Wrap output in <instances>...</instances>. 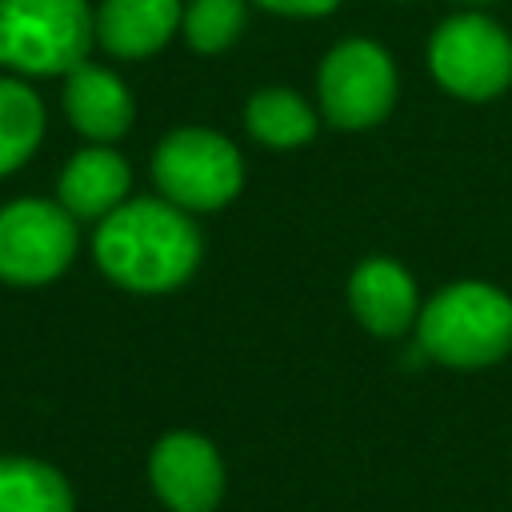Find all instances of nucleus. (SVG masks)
Segmentation results:
<instances>
[{
    "label": "nucleus",
    "instance_id": "f257e3e1",
    "mask_svg": "<svg viewBox=\"0 0 512 512\" xmlns=\"http://www.w3.org/2000/svg\"><path fill=\"white\" fill-rule=\"evenodd\" d=\"M204 240L184 208L172 200H124L112 208L92 236L100 272L128 292H172L200 264Z\"/></svg>",
    "mask_w": 512,
    "mask_h": 512
},
{
    "label": "nucleus",
    "instance_id": "a211bd4d",
    "mask_svg": "<svg viewBox=\"0 0 512 512\" xmlns=\"http://www.w3.org/2000/svg\"><path fill=\"white\" fill-rule=\"evenodd\" d=\"M460 4H488V0H460Z\"/></svg>",
    "mask_w": 512,
    "mask_h": 512
},
{
    "label": "nucleus",
    "instance_id": "423d86ee",
    "mask_svg": "<svg viewBox=\"0 0 512 512\" xmlns=\"http://www.w3.org/2000/svg\"><path fill=\"white\" fill-rule=\"evenodd\" d=\"M76 256V216L48 200H12L0 208V280L32 288L56 280Z\"/></svg>",
    "mask_w": 512,
    "mask_h": 512
},
{
    "label": "nucleus",
    "instance_id": "9b49d317",
    "mask_svg": "<svg viewBox=\"0 0 512 512\" xmlns=\"http://www.w3.org/2000/svg\"><path fill=\"white\" fill-rule=\"evenodd\" d=\"M180 16V0H104L96 8V44L124 60L152 56L168 44Z\"/></svg>",
    "mask_w": 512,
    "mask_h": 512
},
{
    "label": "nucleus",
    "instance_id": "f3484780",
    "mask_svg": "<svg viewBox=\"0 0 512 512\" xmlns=\"http://www.w3.org/2000/svg\"><path fill=\"white\" fill-rule=\"evenodd\" d=\"M260 8H272L280 16H324L332 12L340 0H256Z\"/></svg>",
    "mask_w": 512,
    "mask_h": 512
},
{
    "label": "nucleus",
    "instance_id": "f03ea898",
    "mask_svg": "<svg viewBox=\"0 0 512 512\" xmlns=\"http://www.w3.org/2000/svg\"><path fill=\"white\" fill-rule=\"evenodd\" d=\"M416 336L448 368L496 364L512 348V300L484 280L448 284L420 308Z\"/></svg>",
    "mask_w": 512,
    "mask_h": 512
},
{
    "label": "nucleus",
    "instance_id": "dca6fc26",
    "mask_svg": "<svg viewBox=\"0 0 512 512\" xmlns=\"http://www.w3.org/2000/svg\"><path fill=\"white\" fill-rule=\"evenodd\" d=\"M180 28L196 52H224L244 28V0H188Z\"/></svg>",
    "mask_w": 512,
    "mask_h": 512
},
{
    "label": "nucleus",
    "instance_id": "2eb2a0df",
    "mask_svg": "<svg viewBox=\"0 0 512 512\" xmlns=\"http://www.w3.org/2000/svg\"><path fill=\"white\" fill-rule=\"evenodd\" d=\"M248 132L268 148H300L316 136L312 108L292 88H260L248 100Z\"/></svg>",
    "mask_w": 512,
    "mask_h": 512
},
{
    "label": "nucleus",
    "instance_id": "0eeeda50",
    "mask_svg": "<svg viewBox=\"0 0 512 512\" xmlns=\"http://www.w3.org/2000/svg\"><path fill=\"white\" fill-rule=\"evenodd\" d=\"M396 100L392 56L372 40H344L320 64V108L328 124L360 132L380 124Z\"/></svg>",
    "mask_w": 512,
    "mask_h": 512
},
{
    "label": "nucleus",
    "instance_id": "7ed1b4c3",
    "mask_svg": "<svg viewBox=\"0 0 512 512\" xmlns=\"http://www.w3.org/2000/svg\"><path fill=\"white\" fill-rule=\"evenodd\" d=\"M96 40L84 0H0V64L20 76H68Z\"/></svg>",
    "mask_w": 512,
    "mask_h": 512
},
{
    "label": "nucleus",
    "instance_id": "ddd939ff",
    "mask_svg": "<svg viewBox=\"0 0 512 512\" xmlns=\"http://www.w3.org/2000/svg\"><path fill=\"white\" fill-rule=\"evenodd\" d=\"M0 512H72V488L44 460L0 456Z\"/></svg>",
    "mask_w": 512,
    "mask_h": 512
},
{
    "label": "nucleus",
    "instance_id": "f8f14e48",
    "mask_svg": "<svg viewBox=\"0 0 512 512\" xmlns=\"http://www.w3.org/2000/svg\"><path fill=\"white\" fill-rule=\"evenodd\" d=\"M128 184H132V172L124 164V156H116L112 148L96 144V148L76 152L64 164L56 192H60V204L76 220H104L112 208L124 204Z\"/></svg>",
    "mask_w": 512,
    "mask_h": 512
},
{
    "label": "nucleus",
    "instance_id": "20e7f679",
    "mask_svg": "<svg viewBox=\"0 0 512 512\" xmlns=\"http://www.w3.org/2000/svg\"><path fill=\"white\" fill-rule=\"evenodd\" d=\"M152 176L164 200L184 212L224 208L244 184V160L236 144L212 128H176L152 156Z\"/></svg>",
    "mask_w": 512,
    "mask_h": 512
},
{
    "label": "nucleus",
    "instance_id": "4468645a",
    "mask_svg": "<svg viewBox=\"0 0 512 512\" xmlns=\"http://www.w3.org/2000/svg\"><path fill=\"white\" fill-rule=\"evenodd\" d=\"M40 136H44L40 96L20 80L0 76V176L28 164V156L40 148Z\"/></svg>",
    "mask_w": 512,
    "mask_h": 512
},
{
    "label": "nucleus",
    "instance_id": "1a4fd4ad",
    "mask_svg": "<svg viewBox=\"0 0 512 512\" xmlns=\"http://www.w3.org/2000/svg\"><path fill=\"white\" fill-rule=\"evenodd\" d=\"M348 304L356 320L376 336H400L420 316L412 276L396 260H384V256H368L364 264H356L348 280Z\"/></svg>",
    "mask_w": 512,
    "mask_h": 512
},
{
    "label": "nucleus",
    "instance_id": "39448f33",
    "mask_svg": "<svg viewBox=\"0 0 512 512\" xmlns=\"http://www.w3.org/2000/svg\"><path fill=\"white\" fill-rule=\"evenodd\" d=\"M428 68L452 96L492 100L512 84V40L496 20L460 12L432 32Z\"/></svg>",
    "mask_w": 512,
    "mask_h": 512
},
{
    "label": "nucleus",
    "instance_id": "9d476101",
    "mask_svg": "<svg viewBox=\"0 0 512 512\" xmlns=\"http://www.w3.org/2000/svg\"><path fill=\"white\" fill-rule=\"evenodd\" d=\"M64 112L76 132H84L96 144H112L132 128V96L120 76L96 64H76L64 76Z\"/></svg>",
    "mask_w": 512,
    "mask_h": 512
},
{
    "label": "nucleus",
    "instance_id": "6e6552de",
    "mask_svg": "<svg viewBox=\"0 0 512 512\" xmlns=\"http://www.w3.org/2000/svg\"><path fill=\"white\" fill-rule=\"evenodd\" d=\"M152 488L172 512H212L224 496L220 452L196 432H168L148 460Z\"/></svg>",
    "mask_w": 512,
    "mask_h": 512
}]
</instances>
